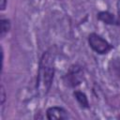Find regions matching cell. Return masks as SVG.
<instances>
[{"instance_id": "5", "label": "cell", "mask_w": 120, "mask_h": 120, "mask_svg": "<svg viewBox=\"0 0 120 120\" xmlns=\"http://www.w3.org/2000/svg\"><path fill=\"white\" fill-rule=\"evenodd\" d=\"M98 19L106 24H120L116 17L109 11H100L98 13Z\"/></svg>"}, {"instance_id": "4", "label": "cell", "mask_w": 120, "mask_h": 120, "mask_svg": "<svg viewBox=\"0 0 120 120\" xmlns=\"http://www.w3.org/2000/svg\"><path fill=\"white\" fill-rule=\"evenodd\" d=\"M46 117L49 120H54V119L65 120V119L69 118V113L63 107L52 106V107H50V108L47 109V111H46Z\"/></svg>"}, {"instance_id": "3", "label": "cell", "mask_w": 120, "mask_h": 120, "mask_svg": "<svg viewBox=\"0 0 120 120\" xmlns=\"http://www.w3.org/2000/svg\"><path fill=\"white\" fill-rule=\"evenodd\" d=\"M83 81V69L79 65H72L64 76L65 83L69 87H76Z\"/></svg>"}, {"instance_id": "6", "label": "cell", "mask_w": 120, "mask_h": 120, "mask_svg": "<svg viewBox=\"0 0 120 120\" xmlns=\"http://www.w3.org/2000/svg\"><path fill=\"white\" fill-rule=\"evenodd\" d=\"M73 96H74V98H76L77 102L80 104V106L82 108L88 109L90 107V104H89V101H88V98L85 95V93H83L82 91H79V90H75L73 92Z\"/></svg>"}, {"instance_id": "8", "label": "cell", "mask_w": 120, "mask_h": 120, "mask_svg": "<svg viewBox=\"0 0 120 120\" xmlns=\"http://www.w3.org/2000/svg\"><path fill=\"white\" fill-rule=\"evenodd\" d=\"M6 100V92H5V88L2 85L1 86V105H4V102Z\"/></svg>"}, {"instance_id": "9", "label": "cell", "mask_w": 120, "mask_h": 120, "mask_svg": "<svg viewBox=\"0 0 120 120\" xmlns=\"http://www.w3.org/2000/svg\"><path fill=\"white\" fill-rule=\"evenodd\" d=\"M7 4H8V0H1V6H0V8H1V10L2 11L6 9Z\"/></svg>"}, {"instance_id": "2", "label": "cell", "mask_w": 120, "mask_h": 120, "mask_svg": "<svg viewBox=\"0 0 120 120\" xmlns=\"http://www.w3.org/2000/svg\"><path fill=\"white\" fill-rule=\"evenodd\" d=\"M87 41L90 48L98 54H106L112 49V45L97 33H90Z\"/></svg>"}, {"instance_id": "7", "label": "cell", "mask_w": 120, "mask_h": 120, "mask_svg": "<svg viewBox=\"0 0 120 120\" xmlns=\"http://www.w3.org/2000/svg\"><path fill=\"white\" fill-rule=\"evenodd\" d=\"M1 38H3L10 30L11 23L8 19H1Z\"/></svg>"}, {"instance_id": "1", "label": "cell", "mask_w": 120, "mask_h": 120, "mask_svg": "<svg viewBox=\"0 0 120 120\" xmlns=\"http://www.w3.org/2000/svg\"><path fill=\"white\" fill-rule=\"evenodd\" d=\"M55 73V52L52 49L45 51L39 60L36 90L38 96H46L52 85Z\"/></svg>"}]
</instances>
